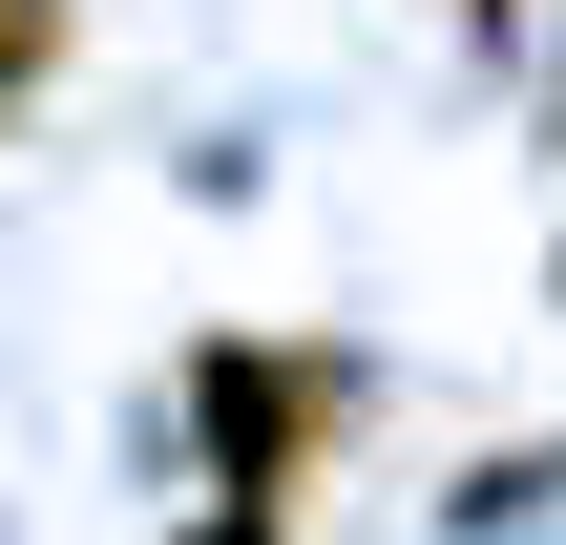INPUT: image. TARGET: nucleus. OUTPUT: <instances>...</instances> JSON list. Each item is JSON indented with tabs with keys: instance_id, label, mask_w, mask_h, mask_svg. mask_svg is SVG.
<instances>
[{
	"instance_id": "nucleus-1",
	"label": "nucleus",
	"mask_w": 566,
	"mask_h": 545,
	"mask_svg": "<svg viewBox=\"0 0 566 545\" xmlns=\"http://www.w3.org/2000/svg\"><path fill=\"white\" fill-rule=\"evenodd\" d=\"M42 63H63V0H0V105H21Z\"/></svg>"
}]
</instances>
